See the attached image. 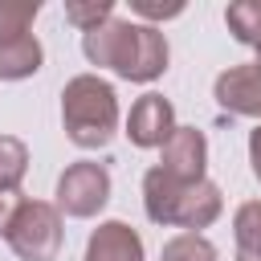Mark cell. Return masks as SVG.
Returning a JSON list of instances; mask_svg holds the SVG:
<instances>
[{"label": "cell", "mask_w": 261, "mask_h": 261, "mask_svg": "<svg viewBox=\"0 0 261 261\" xmlns=\"http://www.w3.org/2000/svg\"><path fill=\"white\" fill-rule=\"evenodd\" d=\"M41 61H45V49L33 33L16 41H0V82H24L41 69Z\"/></svg>", "instance_id": "10"}, {"label": "cell", "mask_w": 261, "mask_h": 261, "mask_svg": "<svg viewBox=\"0 0 261 261\" xmlns=\"http://www.w3.org/2000/svg\"><path fill=\"white\" fill-rule=\"evenodd\" d=\"M110 16H114V0H65V20L82 33L106 24Z\"/></svg>", "instance_id": "17"}, {"label": "cell", "mask_w": 261, "mask_h": 261, "mask_svg": "<svg viewBox=\"0 0 261 261\" xmlns=\"http://www.w3.org/2000/svg\"><path fill=\"white\" fill-rule=\"evenodd\" d=\"M61 126L65 139L82 151L110 147L118 135V94L98 73H77L61 90Z\"/></svg>", "instance_id": "2"}, {"label": "cell", "mask_w": 261, "mask_h": 261, "mask_svg": "<svg viewBox=\"0 0 261 261\" xmlns=\"http://www.w3.org/2000/svg\"><path fill=\"white\" fill-rule=\"evenodd\" d=\"M163 175L179 179V184H192V179H204V167H208V139L204 130L196 126H175L171 139L159 147V163H155Z\"/></svg>", "instance_id": "6"}, {"label": "cell", "mask_w": 261, "mask_h": 261, "mask_svg": "<svg viewBox=\"0 0 261 261\" xmlns=\"http://www.w3.org/2000/svg\"><path fill=\"white\" fill-rule=\"evenodd\" d=\"M82 261H147L143 237H139L126 220H102V224L90 232Z\"/></svg>", "instance_id": "9"}, {"label": "cell", "mask_w": 261, "mask_h": 261, "mask_svg": "<svg viewBox=\"0 0 261 261\" xmlns=\"http://www.w3.org/2000/svg\"><path fill=\"white\" fill-rule=\"evenodd\" d=\"M249 163H253V175L261 179V126L249 130Z\"/></svg>", "instance_id": "20"}, {"label": "cell", "mask_w": 261, "mask_h": 261, "mask_svg": "<svg viewBox=\"0 0 261 261\" xmlns=\"http://www.w3.org/2000/svg\"><path fill=\"white\" fill-rule=\"evenodd\" d=\"M29 171V147L16 135H0V192H20Z\"/></svg>", "instance_id": "14"}, {"label": "cell", "mask_w": 261, "mask_h": 261, "mask_svg": "<svg viewBox=\"0 0 261 261\" xmlns=\"http://www.w3.org/2000/svg\"><path fill=\"white\" fill-rule=\"evenodd\" d=\"M167 61H171V49H167V37L155 29V24H143V20H126L122 29V45L114 53V73L122 82H155L167 73Z\"/></svg>", "instance_id": "4"}, {"label": "cell", "mask_w": 261, "mask_h": 261, "mask_svg": "<svg viewBox=\"0 0 261 261\" xmlns=\"http://www.w3.org/2000/svg\"><path fill=\"white\" fill-rule=\"evenodd\" d=\"M20 192H0V237L8 232V224H12V216H16V208H20Z\"/></svg>", "instance_id": "19"}, {"label": "cell", "mask_w": 261, "mask_h": 261, "mask_svg": "<svg viewBox=\"0 0 261 261\" xmlns=\"http://www.w3.org/2000/svg\"><path fill=\"white\" fill-rule=\"evenodd\" d=\"M110 200V171L94 159H77L57 179V212L73 220H90Z\"/></svg>", "instance_id": "5"}, {"label": "cell", "mask_w": 261, "mask_h": 261, "mask_svg": "<svg viewBox=\"0 0 261 261\" xmlns=\"http://www.w3.org/2000/svg\"><path fill=\"white\" fill-rule=\"evenodd\" d=\"M4 241H8V249L20 261H57L61 241H65L57 204H49V200H20Z\"/></svg>", "instance_id": "3"}, {"label": "cell", "mask_w": 261, "mask_h": 261, "mask_svg": "<svg viewBox=\"0 0 261 261\" xmlns=\"http://www.w3.org/2000/svg\"><path fill=\"white\" fill-rule=\"evenodd\" d=\"M253 65H257V69H261V45H257V61H253Z\"/></svg>", "instance_id": "21"}, {"label": "cell", "mask_w": 261, "mask_h": 261, "mask_svg": "<svg viewBox=\"0 0 261 261\" xmlns=\"http://www.w3.org/2000/svg\"><path fill=\"white\" fill-rule=\"evenodd\" d=\"M130 12L143 16V24H155V20H175L184 12V4H159V0H130Z\"/></svg>", "instance_id": "18"}, {"label": "cell", "mask_w": 261, "mask_h": 261, "mask_svg": "<svg viewBox=\"0 0 261 261\" xmlns=\"http://www.w3.org/2000/svg\"><path fill=\"white\" fill-rule=\"evenodd\" d=\"M232 241L241 261H261V200H245L232 212Z\"/></svg>", "instance_id": "12"}, {"label": "cell", "mask_w": 261, "mask_h": 261, "mask_svg": "<svg viewBox=\"0 0 261 261\" xmlns=\"http://www.w3.org/2000/svg\"><path fill=\"white\" fill-rule=\"evenodd\" d=\"M175 130V106L163 98V94H143L130 102V114H126V139L143 151H155L171 139Z\"/></svg>", "instance_id": "7"}, {"label": "cell", "mask_w": 261, "mask_h": 261, "mask_svg": "<svg viewBox=\"0 0 261 261\" xmlns=\"http://www.w3.org/2000/svg\"><path fill=\"white\" fill-rule=\"evenodd\" d=\"M41 4L37 0H0V41H16L29 37L33 20H37Z\"/></svg>", "instance_id": "16"}, {"label": "cell", "mask_w": 261, "mask_h": 261, "mask_svg": "<svg viewBox=\"0 0 261 261\" xmlns=\"http://www.w3.org/2000/svg\"><path fill=\"white\" fill-rule=\"evenodd\" d=\"M159 261H220V253L204 232H175L171 241H163Z\"/></svg>", "instance_id": "15"}, {"label": "cell", "mask_w": 261, "mask_h": 261, "mask_svg": "<svg viewBox=\"0 0 261 261\" xmlns=\"http://www.w3.org/2000/svg\"><path fill=\"white\" fill-rule=\"evenodd\" d=\"M212 98L220 102V110L241 114V118H261V69L249 65H228L216 82H212Z\"/></svg>", "instance_id": "8"}, {"label": "cell", "mask_w": 261, "mask_h": 261, "mask_svg": "<svg viewBox=\"0 0 261 261\" xmlns=\"http://www.w3.org/2000/svg\"><path fill=\"white\" fill-rule=\"evenodd\" d=\"M224 24L241 45H261V0H232L224 8Z\"/></svg>", "instance_id": "13"}, {"label": "cell", "mask_w": 261, "mask_h": 261, "mask_svg": "<svg viewBox=\"0 0 261 261\" xmlns=\"http://www.w3.org/2000/svg\"><path fill=\"white\" fill-rule=\"evenodd\" d=\"M143 208L163 228L200 232V228H208V224L220 220L224 196H220V188L208 175L204 179H192V184H179V179L163 175L159 167H151L143 175Z\"/></svg>", "instance_id": "1"}, {"label": "cell", "mask_w": 261, "mask_h": 261, "mask_svg": "<svg viewBox=\"0 0 261 261\" xmlns=\"http://www.w3.org/2000/svg\"><path fill=\"white\" fill-rule=\"evenodd\" d=\"M122 29H126V20H122V16H110L106 24L82 33V53H86V61L98 65V69H110V65H114V53H118V41H122Z\"/></svg>", "instance_id": "11"}]
</instances>
